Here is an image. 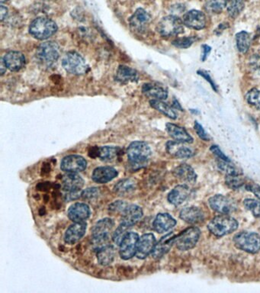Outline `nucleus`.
Segmentation results:
<instances>
[{"label":"nucleus","instance_id":"obj_44","mask_svg":"<svg viewBox=\"0 0 260 293\" xmlns=\"http://www.w3.org/2000/svg\"><path fill=\"white\" fill-rule=\"evenodd\" d=\"M100 195V189L96 187L88 188V189L82 191V193H81V196L86 200L95 199V198L98 197Z\"/></svg>","mask_w":260,"mask_h":293},{"label":"nucleus","instance_id":"obj_4","mask_svg":"<svg viewBox=\"0 0 260 293\" xmlns=\"http://www.w3.org/2000/svg\"><path fill=\"white\" fill-rule=\"evenodd\" d=\"M56 23L47 17L36 19L29 26L30 34L38 40H46L58 32Z\"/></svg>","mask_w":260,"mask_h":293},{"label":"nucleus","instance_id":"obj_19","mask_svg":"<svg viewBox=\"0 0 260 293\" xmlns=\"http://www.w3.org/2000/svg\"><path fill=\"white\" fill-rule=\"evenodd\" d=\"M86 227V222H74L65 232L64 241L68 244H74L79 241L85 235Z\"/></svg>","mask_w":260,"mask_h":293},{"label":"nucleus","instance_id":"obj_43","mask_svg":"<svg viewBox=\"0 0 260 293\" xmlns=\"http://www.w3.org/2000/svg\"><path fill=\"white\" fill-rule=\"evenodd\" d=\"M128 227L120 223V225L117 227V229L116 230V231H114L112 235V240L118 246L120 245L122 240L124 239L126 234L128 233Z\"/></svg>","mask_w":260,"mask_h":293},{"label":"nucleus","instance_id":"obj_22","mask_svg":"<svg viewBox=\"0 0 260 293\" xmlns=\"http://www.w3.org/2000/svg\"><path fill=\"white\" fill-rule=\"evenodd\" d=\"M142 93L152 100H165L168 97V91L164 86L156 83H146L142 87Z\"/></svg>","mask_w":260,"mask_h":293},{"label":"nucleus","instance_id":"obj_46","mask_svg":"<svg viewBox=\"0 0 260 293\" xmlns=\"http://www.w3.org/2000/svg\"><path fill=\"white\" fill-rule=\"evenodd\" d=\"M126 202H122V201H116L114 203L112 204L110 206V211L113 213L116 212H123L126 209V207L128 206Z\"/></svg>","mask_w":260,"mask_h":293},{"label":"nucleus","instance_id":"obj_5","mask_svg":"<svg viewBox=\"0 0 260 293\" xmlns=\"http://www.w3.org/2000/svg\"><path fill=\"white\" fill-rule=\"evenodd\" d=\"M62 65L66 72L76 76L84 75L90 69L82 55L76 52L66 53L64 57Z\"/></svg>","mask_w":260,"mask_h":293},{"label":"nucleus","instance_id":"obj_9","mask_svg":"<svg viewBox=\"0 0 260 293\" xmlns=\"http://www.w3.org/2000/svg\"><path fill=\"white\" fill-rule=\"evenodd\" d=\"M210 208L218 213L229 215L236 211L238 205L232 198L223 195H216L208 200Z\"/></svg>","mask_w":260,"mask_h":293},{"label":"nucleus","instance_id":"obj_1","mask_svg":"<svg viewBox=\"0 0 260 293\" xmlns=\"http://www.w3.org/2000/svg\"><path fill=\"white\" fill-rule=\"evenodd\" d=\"M151 149L144 141L130 143L127 149L128 160L133 170H138L146 167L151 157Z\"/></svg>","mask_w":260,"mask_h":293},{"label":"nucleus","instance_id":"obj_32","mask_svg":"<svg viewBox=\"0 0 260 293\" xmlns=\"http://www.w3.org/2000/svg\"><path fill=\"white\" fill-rule=\"evenodd\" d=\"M136 188V181L132 178L123 179L118 182L114 186V191L116 194L120 196H126L132 193Z\"/></svg>","mask_w":260,"mask_h":293},{"label":"nucleus","instance_id":"obj_53","mask_svg":"<svg viewBox=\"0 0 260 293\" xmlns=\"http://www.w3.org/2000/svg\"><path fill=\"white\" fill-rule=\"evenodd\" d=\"M172 107L174 108V109H180V110L182 111V106H180V103H178V102L176 100H174V104H172Z\"/></svg>","mask_w":260,"mask_h":293},{"label":"nucleus","instance_id":"obj_8","mask_svg":"<svg viewBox=\"0 0 260 293\" xmlns=\"http://www.w3.org/2000/svg\"><path fill=\"white\" fill-rule=\"evenodd\" d=\"M201 231L197 227H191L176 235L175 244L178 250L186 251L196 247V243L200 240Z\"/></svg>","mask_w":260,"mask_h":293},{"label":"nucleus","instance_id":"obj_2","mask_svg":"<svg viewBox=\"0 0 260 293\" xmlns=\"http://www.w3.org/2000/svg\"><path fill=\"white\" fill-rule=\"evenodd\" d=\"M238 221L229 215L222 214L214 217L208 225L209 231L217 237L232 234L238 228Z\"/></svg>","mask_w":260,"mask_h":293},{"label":"nucleus","instance_id":"obj_3","mask_svg":"<svg viewBox=\"0 0 260 293\" xmlns=\"http://www.w3.org/2000/svg\"><path fill=\"white\" fill-rule=\"evenodd\" d=\"M36 56L40 67L44 68H52L59 59V45L54 42L42 43L37 48Z\"/></svg>","mask_w":260,"mask_h":293},{"label":"nucleus","instance_id":"obj_24","mask_svg":"<svg viewBox=\"0 0 260 293\" xmlns=\"http://www.w3.org/2000/svg\"><path fill=\"white\" fill-rule=\"evenodd\" d=\"M180 218L191 224H200L204 220V211L198 207L192 206L183 208L180 214Z\"/></svg>","mask_w":260,"mask_h":293},{"label":"nucleus","instance_id":"obj_38","mask_svg":"<svg viewBox=\"0 0 260 293\" xmlns=\"http://www.w3.org/2000/svg\"><path fill=\"white\" fill-rule=\"evenodd\" d=\"M244 0H228L226 10L230 17L236 19L244 10Z\"/></svg>","mask_w":260,"mask_h":293},{"label":"nucleus","instance_id":"obj_30","mask_svg":"<svg viewBox=\"0 0 260 293\" xmlns=\"http://www.w3.org/2000/svg\"><path fill=\"white\" fill-rule=\"evenodd\" d=\"M138 73L136 70L126 65H120L118 68L116 74V80L118 82L124 84H128L138 82Z\"/></svg>","mask_w":260,"mask_h":293},{"label":"nucleus","instance_id":"obj_41","mask_svg":"<svg viewBox=\"0 0 260 293\" xmlns=\"http://www.w3.org/2000/svg\"><path fill=\"white\" fill-rule=\"evenodd\" d=\"M244 205L246 209L252 212L257 218L260 217V200L254 199H246L244 201Z\"/></svg>","mask_w":260,"mask_h":293},{"label":"nucleus","instance_id":"obj_51","mask_svg":"<svg viewBox=\"0 0 260 293\" xmlns=\"http://www.w3.org/2000/svg\"><path fill=\"white\" fill-rule=\"evenodd\" d=\"M7 14H8V10H7L6 7L2 4L1 5V20L4 21L5 19H6Z\"/></svg>","mask_w":260,"mask_h":293},{"label":"nucleus","instance_id":"obj_15","mask_svg":"<svg viewBox=\"0 0 260 293\" xmlns=\"http://www.w3.org/2000/svg\"><path fill=\"white\" fill-rule=\"evenodd\" d=\"M182 22L190 29L202 30L206 26V15L200 10H190L183 16Z\"/></svg>","mask_w":260,"mask_h":293},{"label":"nucleus","instance_id":"obj_31","mask_svg":"<svg viewBox=\"0 0 260 293\" xmlns=\"http://www.w3.org/2000/svg\"><path fill=\"white\" fill-rule=\"evenodd\" d=\"M97 260L102 266H108L111 264L116 256V250L113 246L106 244L100 247L97 251Z\"/></svg>","mask_w":260,"mask_h":293},{"label":"nucleus","instance_id":"obj_42","mask_svg":"<svg viewBox=\"0 0 260 293\" xmlns=\"http://www.w3.org/2000/svg\"><path fill=\"white\" fill-rule=\"evenodd\" d=\"M196 40H197V38L194 37V36H190V37L176 39L172 42V44L176 48L186 49V48H190Z\"/></svg>","mask_w":260,"mask_h":293},{"label":"nucleus","instance_id":"obj_23","mask_svg":"<svg viewBox=\"0 0 260 293\" xmlns=\"http://www.w3.org/2000/svg\"><path fill=\"white\" fill-rule=\"evenodd\" d=\"M176 224V221L170 214L160 213L156 215V218L154 221L152 227L156 232L162 234V233L170 231L175 227Z\"/></svg>","mask_w":260,"mask_h":293},{"label":"nucleus","instance_id":"obj_47","mask_svg":"<svg viewBox=\"0 0 260 293\" xmlns=\"http://www.w3.org/2000/svg\"><path fill=\"white\" fill-rule=\"evenodd\" d=\"M210 151H212V154H213L214 155L216 156L217 160H226V161H229V160H230V159L228 158V157L222 152V150L218 148V146L212 145L210 148Z\"/></svg>","mask_w":260,"mask_h":293},{"label":"nucleus","instance_id":"obj_49","mask_svg":"<svg viewBox=\"0 0 260 293\" xmlns=\"http://www.w3.org/2000/svg\"><path fill=\"white\" fill-rule=\"evenodd\" d=\"M246 189L252 192L260 200V186L256 184V183H249L246 186Z\"/></svg>","mask_w":260,"mask_h":293},{"label":"nucleus","instance_id":"obj_20","mask_svg":"<svg viewBox=\"0 0 260 293\" xmlns=\"http://www.w3.org/2000/svg\"><path fill=\"white\" fill-rule=\"evenodd\" d=\"M4 59L7 69L13 72L20 71L26 65V57L20 52L11 51L6 54Z\"/></svg>","mask_w":260,"mask_h":293},{"label":"nucleus","instance_id":"obj_11","mask_svg":"<svg viewBox=\"0 0 260 293\" xmlns=\"http://www.w3.org/2000/svg\"><path fill=\"white\" fill-rule=\"evenodd\" d=\"M188 143L181 141H170L166 143V148L170 155L177 159L191 158L196 154V151Z\"/></svg>","mask_w":260,"mask_h":293},{"label":"nucleus","instance_id":"obj_39","mask_svg":"<svg viewBox=\"0 0 260 293\" xmlns=\"http://www.w3.org/2000/svg\"><path fill=\"white\" fill-rule=\"evenodd\" d=\"M218 160V167L220 171L226 175L238 174V173H242L238 167H236L234 164L232 163V160L226 161L223 160Z\"/></svg>","mask_w":260,"mask_h":293},{"label":"nucleus","instance_id":"obj_6","mask_svg":"<svg viewBox=\"0 0 260 293\" xmlns=\"http://www.w3.org/2000/svg\"><path fill=\"white\" fill-rule=\"evenodd\" d=\"M182 20L176 16H167L158 23L156 30L162 37L169 38L182 34L184 32Z\"/></svg>","mask_w":260,"mask_h":293},{"label":"nucleus","instance_id":"obj_14","mask_svg":"<svg viewBox=\"0 0 260 293\" xmlns=\"http://www.w3.org/2000/svg\"><path fill=\"white\" fill-rule=\"evenodd\" d=\"M87 167V161L80 155H68L61 160L60 169L66 173H80Z\"/></svg>","mask_w":260,"mask_h":293},{"label":"nucleus","instance_id":"obj_17","mask_svg":"<svg viewBox=\"0 0 260 293\" xmlns=\"http://www.w3.org/2000/svg\"><path fill=\"white\" fill-rule=\"evenodd\" d=\"M68 215L72 222H85L91 215V210L87 204L76 202L70 207Z\"/></svg>","mask_w":260,"mask_h":293},{"label":"nucleus","instance_id":"obj_50","mask_svg":"<svg viewBox=\"0 0 260 293\" xmlns=\"http://www.w3.org/2000/svg\"><path fill=\"white\" fill-rule=\"evenodd\" d=\"M202 61L204 62V61H206V59H207L209 54L212 52V48L208 45H203L202 46Z\"/></svg>","mask_w":260,"mask_h":293},{"label":"nucleus","instance_id":"obj_10","mask_svg":"<svg viewBox=\"0 0 260 293\" xmlns=\"http://www.w3.org/2000/svg\"><path fill=\"white\" fill-rule=\"evenodd\" d=\"M140 237L136 232L128 233L119 245V254L124 260L132 259L136 255Z\"/></svg>","mask_w":260,"mask_h":293},{"label":"nucleus","instance_id":"obj_28","mask_svg":"<svg viewBox=\"0 0 260 293\" xmlns=\"http://www.w3.org/2000/svg\"><path fill=\"white\" fill-rule=\"evenodd\" d=\"M176 237V235L172 232L162 237L155 246L154 250L152 253V256L156 259H159L165 255L170 250L172 246L175 244Z\"/></svg>","mask_w":260,"mask_h":293},{"label":"nucleus","instance_id":"obj_27","mask_svg":"<svg viewBox=\"0 0 260 293\" xmlns=\"http://www.w3.org/2000/svg\"><path fill=\"white\" fill-rule=\"evenodd\" d=\"M174 175L180 180L188 184H194L197 180V174L191 166L182 164L176 167Z\"/></svg>","mask_w":260,"mask_h":293},{"label":"nucleus","instance_id":"obj_48","mask_svg":"<svg viewBox=\"0 0 260 293\" xmlns=\"http://www.w3.org/2000/svg\"><path fill=\"white\" fill-rule=\"evenodd\" d=\"M197 73L198 75L202 77L203 78H204V80L207 81V82L209 83V84L212 86V89H213L214 91L218 92L217 86H216V83L214 82V80H212V78L210 77V76L209 75L208 73H207L206 71H197Z\"/></svg>","mask_w":260,"mask_h":293},{"label":"nucleus","instance_id":"obj_29","mask_svg":"<svg viewBox=\"0 0 260 293\" xmlns=\"http://www.w3.org/2000/svg\"><path fill=\"white\" fill-rule=\"evenodd\" d=\"M166 129L167 133L169 134L170 136L175 141L188 143V144L193 142L192 137L182 127L178 126L175 124L167 123L166 125Z\"/></svg>","mask_w":260,"mask_h":293},{"label":"nucleus","instance_id":"obj_21","mask_svg":"<svg viewBox=\"0 0 260 293\" xmlns=\"http://www.w3.org/2000/svg\"><path fill=\"white\" fill-rule=\"evenodd\" d=\"M84 186V179L78 173H68L64 176V189L68 193L81 192Z\"/></svg>","mask_w":260,"mask_h":293},{"label":"nucleus","instance_id":"obj_35","mask_svg":"<svg viewBox=\"0 0 260 293\" xmlns=\"http://www.w3.org/2000/svg\"><path fill=\"white\" fill-rule=\"evenodd\" d=\"M236 44L240 53H246L251 45V37L249 33L245 31L238 32L236 35Z\"/></svg>","mask_w":260,"mask_h":293},{"label":"nucleus","instance_id":"obj_16","mask_svg":"<svg viewBox=\"0 0 260 293\" xmlns=\"http://www.w3.org/2000/svg\"><path fill=\"white\" fill-rule=\"evenodd\" d=\"M156 244V238L154 234L151 233L143 234L139 238L136 256L139 259H145L152 253Z\"/></svg>","mask_w":260,"mask_h":293},{"label":"nucleus","instance_id":"obj_36","mask_svg":"<svg viewBox=\"0 0 260 293\" xmlns=\"http://www.w3.org/2000/svg\"><path fill=\"white\" fill-rule=\"evenodd\" d=\"M228 0H206L204 9L210 14H220L226 8Z\"/></svg>","mask_w":260,"mask_h":293},{"label":"nucleus","instance_id":"obj_13","mask_svg":"<svg viewBox=\"0 0 260 293\" xmlns=\"http://www.w3.org/2000/svg\"><path fill=\"white\" fill-rule=\"evenodd\" d=\"M150 15L142 8L138 9L129 19L130 29L138 34L146 32L150 22Z\"/></svg>","mask_w":260,"mask_h":293},{"label":"nucleus","instance_id":"obj_37","mask_svg":"<svg viewBox=\"0 0 260 293\" xmlns=\"http://www.w3.org/2000/svg\"><path fill=\"white\" fill-rule=\"evenodd\" d=\"M225 183L228 187L232 189H240L244 185H246V179L242 176V173L238 174L226 175Z\"/></svg>","mask_w":260,"mask_h":293},{"label":"nucleus","instance_id":"obj_18","mask_svg":"<svg viewBox=\"0 0 260 293\" xmlns=\"http://www.w3.org/2000/svg\"><path fill=\"white\" fill-rule=\"evenodd\" d=\"M144 212L142 208L136 205H128L122 214V224L127 227H130L138 222Z\"/></svg>","mask_w":260,"mask_h":293},{"label":"nucleus","instance_id":"obj_52","mask_svg":"<svg viewBox=\"0 0 260 293\" xmlns=\"http://www.w3.org/2000/svg\"><path fill=\"white\" fill-rule=\"evenodd\" d=\"M0 66H1V75H4L5 74L6 71V66L5 63H4V59L1 60V64H0Z\"/></svg>","mask_w":260,"mask_h":293},{"label":"nucleus","instance_id":"obj_33","mask_svg":"<svg viewBox=\"0 0 260 293\" xmlns=\"http://www.w3.org/2000/svg\"><path fill=\"white\" fill-rule=\"evenodd\" d=\"M150 105L151 107L164 114V116H166V117L174 119V120L177 119V114L174 111V108L164 103L162 100H151L150 101Z\"/></svg>","mask_w":260,"mask_h":293},{"label":"nucleus","instance_id":"obj_7","mask_svg":"<svg viewBox=\"0 0 260 293\" xmlns=\"http://www.w3.org/2000/svg\"><path fill=\"white\" fill-rule=\"evenodd\" d=\"M234 243L238 249L248 253H256L260 250V235L256 233H238L234 237Z\"/></svg>","mask_w":260,"mask_h":293},{"label":"nucleus","instance_id":"obj_40","mask_svg":"<svg viewBox=\"0 0 260 293\" xmlns=\"http://www.w3.org/2000/svg\"><path fill=\"white\" fill-rule=\"evenodd\" d=\"M246 100L248 103L254 107L260 110V90L257 89H252L246 95Z\"/></svg>","mask_w":260,"mask_h":293},{"label":"nucleus","instance_id":"obj_26","mask_svg":"<svg viewBox=\"0 0 260 293\" xmlns=\"http://www.w3.org/2000/svg\"><path fill=\"white\" fill-rule=\"evenodd\" d=\"M118 174V173L117 170L113 167H100L94 170V173L92 175V179L96 183L103 184V183H107L114 180Z\"/></svg>","mask_w":260,"mask_h":293},{"label":"nucleus","instance_id":"obj_12","mask_svg":"<svg viewBox=\"0 0 260 293\" xmlns=\"http://www.w3.org/2000/svg\"><path fill=\"white\" fill-rule=\"evenodd\" d=\"M114 226V221L112 218H104L97 221L92 230V237L95 243H102L108 240Z\"/></svg>","mask_w":260,"mask_h":293},{"label":"nucleus","instance_id":"obj_45","mask_svg":"<svg viewBox=\"0 0 260 293\" xmlns=\"http://www.w3.org/2000/svg\"><path fill=\"white\" fill-rule=\"evenodd\" d=\"M194 131H196V134H197L198 136L200 137L202 140L203 141H208L210 140V138H209L207 132L204 131V128L203 127L200 125V123L198 122H194Z\"/></svg>","mask_w":260,"mask_h":293},{"label":"nucleus","instance_id":"obj_25","mask_svg":"<svg viewBox=\"0 0 260 293\" xmlns=\"http://www.w3.org/2000/svg\"><path fill=\"white\" fill-rule=\"evenodd\" d=\"M190 192L191 190L186 184L178 185L170 192L167 199L170 203L178 206L188 199Z\"/></svg>","mask_w":260,"mask_h":293},{"label":"nucleus","instance_id":"obj_34","mask_svg":"<svg viewBox=\"0 0 260 293\" xmlns=\"http://www.w3.org/2000/svg\"><path fill=\"white\" fill-rule=\"evenodd\" d=\"M120 148L114 146H104L97 150V156L103 161H112L118 155Z\"/></svg>","mask_w":260,"mask_h":293}]
</instances>
